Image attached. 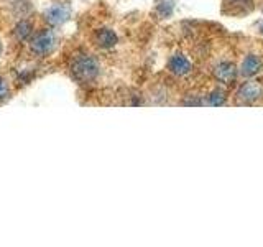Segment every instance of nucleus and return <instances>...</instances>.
I'll return each mask as SVG.
<instances>
[{
  "label": "nucleus",
  "instance_id": "1",
  "mask_svg": "<svg viewBox=\"0 0 263 247\" xmlns=\"http://www.w3.org/2000/svg\"><path fill=\"white\" fill-rule=\"evenodd\" d=\"M69 74L79 84H90L101 74V64L94 55L78 53L69 61Z\"/></svg>",
  "mask_w": 263,
  "mask_h": 247
},
{
  "label": "nucleus",
  "instance_id": "2",
  "mask_svg": "<svg viewBox=\"0 0 263 247\" xmlns=\"http://www.w3.org/2000/svg\"><path fill=\"white\" fill-rule=\"evenodd\" d=\"M58 35L54 28L46 27L33 33L28 41V51L33 58H48L51 56L58 48Z\"/></svg>",
  "mask_w": 263,
  "mask_h": 247
},
{
  "label": "nucleus",
  "instance_id": "3",
  "mask_svg": "<svg viewBox=\"0 0 263 247\" xmlns=\"http://www.w3.org/2000/svg\"><path fill=\"white\" fill-rule=\"evenodd\" d=\"M71 7L66 2H53L43 10V20L48 27L58 28L71 19Z\"/></svg>",
  "mask_w": 263,
  "mask_h": 247
},
{
  "label": "nucleus",
  "instance_id": "4",
  "mask_svg": "<svg viewBox=\"0 0 263 247\" xmlns=\"http://www.w3.org/2000/svg\"><path fill=\"white\" fill-rule=\"evenodd\" d=\"M237 101L242 104H250L263 97V84L258 81H245L237 89Z\"/></svg>",
  "mask_w": 263,
  "mask_h": 247
},
{
  "label": "nucleus",
  "instance_id": "5",
  "mask_svg": "<svg viewBox=\"0 0 263 247\" xmlns=\"http://www.w3.org/2000/svg\"><path fill=\"white\" fill-rule=\"evenodd\" d=\"M33 33H35V23H33V20L27 19V16H23V19H20L18 22H16L13 30H12L13 40L18 41V43H22V45L28 43L30 38L33 37Z\"/></svg>",
  "mask_w": 263,
  "mask_h": 247
},
{
  "label": "nucleus",
  "instance_id": "6",
  "mask_svg": "<svg viewBox=\"0 0 263 247\" xmlns=\"http://www.w3.org/2000/svg\"><path fill=\"white\" fill-rule=\"evenodd\" d=\"M168 69L176 76H186L193 71V64L187 61V58L181 53H175L168 60Z\"/></svg>",
  "mask_w": 263,
  "mask_h": 247
},
{
  "label": "nucleus",
  "instance_id": "7",
  "mask_svg": "<svg viewBox=\"0 0 263 247\" xmlns=\"http://www.w3.org/2000/svg\"><path fill=\"white\" fill-rule=\"evenodd\" d=\"M94 43L102 49H110L119 43V37L112 28H99L94 33Z\"/></svg>",
  "mask_w": 263,
  "mask_h": 247
},
{
  "label": "nucleus",
  "instance_id": "8",
  "mask_svg": "<svg viewBox=\"0 0 263 247\" xmlns=\"http://www.w3.org/2000/svg\"><path fill=\"white\" fill-rule=\"evenodd\" d=\"M214 78L217 81L224 82V84H230L234 82L237 78V68L234 63H229V61H222L219 63L216 68H214Z\"/></svg>",
  "mask_w": 263,
  "mask_h": 247
},
{
  "label": "nucleus",
  "instance_id": "9",
  "mask_svg": "<svg viewBox=\"0 0 263 247\" xmlns=\"http://www.w3.org/2000/svg\"><path fill=\"white\" fill-rule=\"evenodd\" d=\"M261 68H263L261 58L257 55H249L242 63L240 74L243 78H252V76H255V74H258L261 71Z\"/></svg>",
  "mask_w": 263,
  "mask_h": 247
},
{
  "label": "nucleus",
  "instance_id": "10",
  "mask_svg": "<svg viewBox=\"0 0 263 247\" xmlns=\"http://www.w3.org/2000/svg\"><path fill=\"white\" fill-rule=\"evenodd\" d=\"M230 7V10L224 12L229 15H245V13H250L252 8H253V0H224V7L222 8H227Z\"/></svg>",
  "mask_w": 263,
  "mask_h": 247
},
{
  "label": "nucleus",
  "instance_id": "11",
  "mask_svg": "<svg viewBox=\"0 0 263 247\" xmlns=\"http://www.w3.org/2000/svg\"><path fill=\"white\" fill-rule=\"evenodd\" d=\"M226 91L224 89H214L212 93L208 96V104L209 105H214V107H217V105H224L226 104Z\"/></svg>",
  "mask_w": 263,
  "mask_h": 247
},
{
  "label": "nucleus",
  "instance_id": "12",
  "mask_svg": "<svg viewBox=\"0 0 263 247\" xmlns=\"http://www.w3.org/2000/svg\"><path fill=\"white\" fill-rule=\"evenodd\" d=\"M10 97H12L10 82H8L4 76H0V104H2V102H7Z\"/></svg>",
  "mask_w": 263,
  "mask_h": 247
},
{
  "label": "nucleus",
  "instance_id": "13",
  "mask_svg": "<svg viewBox=\"0 0 263 247\" xmlns=\"http://www.w3.org/2000/svg\"><path fill=\"white\" fill-rule=\"evenodd\" d=\"M173 8H175L173 2H163L156 7V12H158L160 16H163V19H168V16H171V13H173Z\"/></svg>",
  "mask_w": 263,
  "mask_h": 247
},
{
  "label": "nucleus",
  "instance_id": "14",
  "mask_svg": "<svg viewBox=\"0 0 263 247\" xmlns=\"http://www.w3.org/2000/svg\"><path fill=\"white\" fill-rule=\"evenodd\" d=\"M2 53H4V45H2V41H0V56H2Z\"/></svg>",
  "mask_w": 263,
  "mask_h": 247
},
{
  "label": "nucleus",
  "instance_id": "15",
  "mask_svg": "<svg viewBox=\"0 0 263 247\" xmlns=\"http://www.w3.org/2000/svg\"><path fill=\"white\" fill-rule=\"evenodd\" d=\"M261 35H263V27H261Z\"/></svg>",
  "mask_w": 263,
  "mask_h": 247
}]
</instances>
